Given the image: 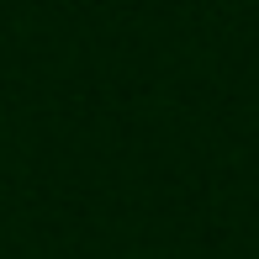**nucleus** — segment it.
<instances>
[]
</instances>
